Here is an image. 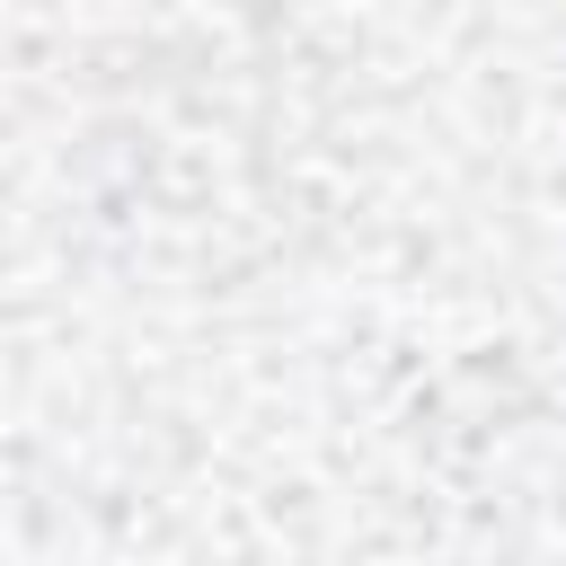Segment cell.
Segmentation results:
<instances>
[]
</instances>
